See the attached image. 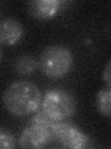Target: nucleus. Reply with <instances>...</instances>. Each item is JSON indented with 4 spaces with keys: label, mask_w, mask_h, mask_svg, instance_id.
<instances>
[{
    "label": "nucleus",
    "mask_w": 111,
    "mask_h": 149,
    "mask_svg": "<svg viewBox=\"0 0 111 149\" xmlns=\"http://www.w3.org/2000/svg\"><path fill=\"white\" fill-rule=\"evenodd\" d=\"M42 94L34 83L17 81L8 87L3 93V104L14 116H27L39 108Z\"/></svg>",
    "instance_id": "f257e3e1"
},
{
    "label": "nucleus",
    "mask_w": 111,
    "mask_h": 149,
    "mask_svg": "<svg viewBox=\"0 0 111 149\" xmlns=\"http://www.w3.org/2000/svg\"><path fill=\"white\" fill-rule=\"evenodd\" d=\"M43 111L55 121H60L71 116L76 112L77 102L68 91L51 90L44 97Z\"/></svg>",
    "instance_id": "7ed1b4c3"
},
{
    "label": "nucleus",
    "mask_w": 111,
    "mask_h": 149,
    "mask_svg": "<svg viewBox=\"0 0 111 149\" xmlns=\"http://www.w3.org/2000/svg\"><path fill=\"white\" fill-rule=\"evenodd\" d=\"M73 63L71 52L67 48L53 45L45 48L40 56L39 67L45 77L60 78L69 73Z\"/></svg>",
    "instance_id": "f03ea898"
},
{
    "label": "nucleus",
    "mask_w": 111,
    "mask_h": 149,
    "mask_svg": "<svg viewBox=\"0 0 111 149\" xmlns=\"http://www.w3.org/2000/svg\"><path fill=\"white\" fill-rule=\"evenodd\" d=\"M103 78L109 90H111V60L108 62V63L106 65V67L104 69Z\"/></svg>",
    "instance_id": "9b49d317"
},
{
    "label": "nucleus",
    "mask_w": 111,
    "mask_h": 149,
    "mask_svg": "<svg viewBox=\"0 0 111 149\" xmlns=\"http://www.w3.org/2000/svg\"><path fill=\"white\" fill-rule=\"evenodd\" d=\"M15 137L8 130L2 129L0 132V147L2 149H11L15 147Z\"/></svg>",
    "instance_id": "9d476101"
},
{
    "label": "nucleus",
    "mask_w": 111,
    "mask_h": 149,
    "mask_svg": "<svg viewBox=\"0 0 111 149\" xmlns=\"http://www.w3.org/2000/svg\"><path fill=\"white\" fill-rule=\"evenodd\" d=\"M96 106L103 116H111V90H102L97 93Z\"/></svg>",
    "instance_id": "1a4fd4ad"
},
{
    "label": "nucleus",
    "mask_w": 111,
    "mask_h": 149,
    "mask_svg": "<svg viewBox=\"0 0 111 149\" xmlns=\"http://www.w3.org/2000/svg\"><path fill=\"white\" fill-rule=\"evenodd\" d=\"M52 141V127L30 123L22 132L18 143L22 148H43Z\"/></svg>",
    "instance_id": "39448f33"
},
{
    "label": "nucleus",
    "mask_w": 111,
    "mask_h": 149,
    "mask_svg": "<svg viewBox=\"0 0 111 149\" xmlns=\"http://www.w3.org/2000/svg\"><path fill=\"white\" fill-rule=\"evenodd\" d=\"M53 141H57L62 147L71 149L85 148L89 142L86 135L76 126L56 121L52 126Z\"/></svg>",
    "instance_id": "20e7f679"
},
{
    "label": "nucleus",
    "mask_w": 111,
    "mask_h": 149,
    "mask_svg": "<svg viewBox=\"0 0 111 149\" xmlns=\"http://www.w3.org/2000/svg\"><path fill=\"white\" fill-rule=\"evenodd\" d=\"M15 70L21 74H29L34 72L37 68V62L30 55H23L15 61Z\"/></svg>",
    "instance_id": "6e6552de"
},
{
    "label": "nucleus",
    "mask_w": 111,
    "mask_h": 149,
    "mask_svg": "<svg viewBox=\"0 0 111 149\" xmlns=\"http://www.w3.org/2000/svg\"><path fill=\"white\" fill-rule=\"evenodd\" d=\"M23 26L15 18H6L0 23V42L5 46H12L21 38Z\"/></svg>",
    "instance_id": "423d86ee"
},
{
    "label": "nucleus",
    "mask_w": 111,
    "mask_h": 149,
    "mask_svg": "<svg viewBox=\"0 0 111 149\" xmlns=\"http://www.w3.org/2000/svg\"><path fill=\"white\" fill-rule=\"evenodd\" d=\"M61 2L58 0H35L29 2L28 10L30 15L39 20H47L58 11Z\"/></svg>",
    "instance_id": "0eeeda50"
}]
</instances>
